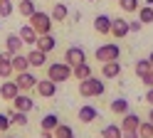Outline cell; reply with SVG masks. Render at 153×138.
<instances>
[{"label":"cell","instance_id":"cell-26","mask_svg":"<svg viewBox=\"0 0 153 138\" xmlns=\"http://www.w3.org/2000/svg\"><path fill=\"white\" fill-rule=\"evenodd\" d=\"M109 108H111V114L123 116V114H128V101H126V99H114Z\"/></svg>","mask_w":153,"mask_h":138},{"label":"cell","instance_id":"cell-43","mask_svg":"<svg viewBox=\"0 0 153 138\" xmlns=\"http://www.w3.org/2000/svg\"><path fill=\"white\" fill-rule=\"evenodd\" d=\"M146 5H151V7H153V0H146Z\"/></svg>","mask_w":153,"mask_h":138},{"label":"cell","instance_id":"cell-6","mask_svg":"<svg viewBox=\"0 0 153 138\" xmlns=\"http://www.w3.org/2000/svg\"><path fill=\"white\" fill-rule=\"evenodd\" d=\"M64 62L69 64V67H76V64L87 62V52H84V47H69L64 52Z\"/></svg>","mask_w":153,"mask_h":138},{"label":"cell","instance_id":"cell-27","mask_svg":"<svg viewBox=\"0 0 153 138\" xmlns=\"http://www.w3.org/2000/svg\"><path fill=\"white\" fill-rule=\"evenodd\" d=\"M138 20L143 25H153V7L151 5H141L138 7Z\"/></svg>","mask_w":153,"mask_h":138},{"label":"cell","instance_id":"cell-33","mask_svg":"<svg viewBox=\"0 0 153 138\" xmlns=\"http://www.w3.org/2000/svg\"><path fill=\"white\" fill-rule=\"evenodd\" d=\"M13 74V59L10 62H0V79H7Z\"/></svg>","mask_w":153,"mask_h":138},{"label":"cell","instance_id":"cell-25","mask_svg":"<svg viewBox=\"0 0 153 138\" xmlns=\"http://www.w3.org/2000/svg\"><path fill=\"white\" fill-rule=\"evenodd\" d=\"M101 138H123V131H121V126L109 123V126L101 128Z\"/></svg>","mask_w":153,"mask_h":138},{"label":"cell","instance_id":"cell-1","mask_svg":"<svg viewBox=\"0 0 153 138\" xmlns=\"http://www.w3.org/2000/svg\"><path fill=\"white\" fill-rule=\"evenodd\" d=\"M104 91H106V84L101 82L99 76H89V79H84V82H79V94L84 99H94V96H101Z\"/></svg>","mask_w":153,"mask_h":138},{"label":"cell","instance_id":"cell-19","mask_svg":"<svg viewBox=\"0 0 153 138\" xmlns=\"http://www.w3.org/2000/svg\"><path fill=\"white\" fill-rule=\"evenodd\" d=\"M94 72H91V67L87 64V62H82V64H76V67H72V76L76 79V82H84V79H89Z\"/></svg>","mask_w":153,"mask_h":138},{"label":"cell","instance_id":"cell-41","mask_svg":"<svg viewBox=\"0 0 153 138\" xmlns=\"http://www.w3.org/2000/svg\"><path fill=\"white\" fill-rule=\"evenodd\" d=\"M148 121H153V106H151V111H148Z\"/></svg>","mask_w":153,"mask_h":138},{"label":"cell","instance_id":"cell-9","mask_svg":"<svg viewBox=\"0 0 153 138\" xmlns=\"http://www.w3.org/2000/svg\"><path fill=\"white\" fill-rule=\"evenodd\" d=\"M128 32H131L128 20H123V17H114V20H111V35L116 37V39H123Z\"/></svg>","mask_w":153,"mask_h":138},{"label":"cell","instance_id":"cell-45","mask_svg":"<svg viewBox=\"0 0 153 138\" xmlns=\"http://www.w3.org/2000/svg\"><path fill=\"white\" fill-rule=\"evenodd\" d=\"M87 3H94V0H87Z\"/></svg>","mask_w":153,"mask_h":138},{"label":"cell","instance_id":"cell-40","mask_svg":"<svg viewBox=\"0 0 153 138\" xmlns=\"http://www.w3.org/2000/svg\"><path fill=\"white\" fill-rule=\"evenodd\" d=\"M42 138H54V131H42Z\"/></svg>","mask_w":153,"mask_h":138},{"label":"cell","instance_id":"cell-2","mask_svg":"<svg viewBox=\"0 0 153 138\" xmlns=\"http://www.w3.org/2000/svg\"><path fill=\"white\" fill-rule=\"evenodd\" d=\"M27 20H30V25L35 27V32H37V35H50V32H52V22H54V20H52L50 13L35 10V15H30Z\"/></svg>","mask_w":153,"mask_h":138},{"label":"cell","instance_id":"cell-37","mask_svg":"<svg viewBox=\"0 0 153 138\" xmlns=\"http://www.w3.org/2000/svg\"><path fill=\"white\" fill-rule=\"evenodd\" d=\"M10 59H13V54L7 52V49H5V52H0V62H10Z\"/></svg>","mask_w":153,"mask_h":138},{"label":"cell","instance_id":"cell-23","mask_svg":"<svg viewBox=\"0 0 153 138\" xmlns=\"http://www.w3.org/2000/svg\"><path fill=\"white\" fill-rule=\"evenodd\" d=\"M35 0H17V13H20L22 17H30V15H35Z\"/></svg>","mask_w":153,"mask_h":138},{"label":"cell","instance_id":"cell-28","mask_svg":"<svg viewBox=\"0 0 153 138\" xmlns=\"http://www.w3.org/2000/svg\"><path fill=\"white\" fill-rule=\"evenodd\" d=\"M151 69H153V67H151V62H148V59H138V62L133 64V72H136V76H138V79H141L143 74H148Z\"/></svg>","mask_w":153,"mask_h":138},{"label":"cell","instance_id":"cell-4","mask_svg":"<svg viewBox=\"0 0 153 138\" xmlns=\"http://www.w3.org/2000/svg\"><path fill=\"white\" fill-rule=\"evenodd\" d=\"M94 57H97V62H114V59L121 57V47H119L116 42H106V45L97 47Z\"/></svg>","mask_w":153,"mask_h":138},{"label":"cell","instance_id":"cell-10","mask_svg":"<svg viewBox=\"0 0 153 138\" xmlns=\"http://www.w3.org/2000/svg\"><path fill=\"white\" fill-rule=\"evenodd\" d=\"M94 32L97 35H111V17L109 15H97L94 17Z\"/></svg>","mask_w":153,"mask_h":138},{"label":"cell","instance_id":"cell-46","mask_svg":"<svg viewBox=\"0 0 153 138\" xmlns=\"http://www.w3.org/2000/svg\"><path fill=\"white\" fill-rule=\"evenodd\" d=\"M5 138H10V136H5Z\"/></svg>","mask_w":153,"mask_h":138},{"label":"cell","instance_id":"cell-39","mask_svg":"<svg viewBox=\"0 0 153 138\" xmlns=\"http://www.w3.org/2000/svg\"><path fill=\"white\" fill-rule=\"evenodd\" d=\"M146 101L153 106V86H148V91H146Z\"/></svg>","mask_w":153,"mask_h":138},{"label":"cell","instance_id":"cell-24","mask_svg":"<svg viewBox=\"0 0 153 138\" xmlns=\"http://www.w3.org/2000/svg\"><path fill=\"white\" fill-rule=\"evenodd\" d=\"M7 116H10V121L15 123V126H27V114L25 111H17V108H7Z\"/></svg>","mask_w":153,"mask_h":138},{"label":"cell","instance_id":"cell-8","mask_svg":"<svg viewBox=\"0 0 153 138\" xmlns=\"http://www.w3.org/2000/svg\"><path fill=\"white\" fill-rule=\"evenodd\" d=\"M37 94H40L42 99H52L54 94H57V82H52V79L50 76H47V79H37Z\"/></svg>","mask_w":153,"mask_h":138},{"label":"cell","instance_id":"cell-17","mask_svg":"<svg viewBox=\"0 0 153 138\" xmlns=\"http://www.w3.org/2000/svg\"><path fill=\"white\" fill-rule=\"evenodd\" d=\"M50 15H52L54 22H64V20L69 17V7H67L64 3H54L52 10H50Z\"/></svg>","mask_w":153,"mask_h":138},{"label":"cell","instance_id":"cell-38","mask_svg":"<svg viewBox=\"0 0 153 138\" xmlns=\"http://www.w3.org/2000/svg\"><path fill=\"white\" fill-rule=\"evenodd\" d=\"M123 138H141L138 131H123Z\"/></svg>","mask_w":153,"mask_h":138},{"label":"cell","instance_id":"cell-35","mask_svg":"<svg viewBox=\"0 0 153 138\" xmlns=\"http://www.w3.org/2000/svg\"><path fill=\"white\" fill-rule=\"evenodd\" d=\"M141 82L146 84V86H153V69H151L148 74H143V76H141Z\"/></svg>","mask_w":153,"mask_h":138},{"label":"cell","instance_id":"cell-44","mask_svg":"<svg viewBox=\"0 0 153 138\" xmlns=\"http://www.w3.org/2000/svg\"><path fill=\"white\" fill-rule=\"evenodd\" d=\"M111 3H119V0H111Z\"/></svg>","mask_w":153,"mask_h":138},{"label":"cell","instance_id":"cell-34","mask_svg":"<svg viewBox=\"0 0 153 138\" xmlns=\"http://www.w3.org/2000/svg\"><path fill=\"white\" fill-rule=\"evenodd\" d=\"M13 126V121H10V116H7V114H0V131H7V128H10Z\"/></svg>","mask_w":153,"mask_h":138},{"label":"cell","instance_id":"cell-21","mask_svg":"<svg viewBox=\"0 0 153 138\" xmlns=\"http://www.w3.org/2000/svg\"><path fill=\"white\" fill-rule=\"evenodd\" d=\"M30 69V62H27V54H13V72L20 74Z\"/></svg>","mask_w":153,"mask_h":138},{"label":"cell","instance_id":"cell-15","mask_svg":"<svg viewBox=\"0 0 153 138\" xmlns=\"http://www.w3.org/2000/svg\"><path fill=\"white\" fill-rule=\"evenodd\" d=\"M121 126V131H138V126H141V118H138V114H123V121L119 123Z\"/></svg>","mask_w":153,"mask_h":138},{"label":"cell","instance_id":"cell-11","mask_svg":"<svg viewBox=\"0 0 153 138\" xmlns=\"http://www.w3.org/2000/svg\"><path fill=\"white\" fill-rule=\"evenodd\" d=\"M27 62H30V67L40 69V67H45V64H47V52H42V49L32 47L30 52H27Z\"/></svg>","mask_w":153,"mask_h":138},{"label":"cell","instance_id":"cell-3","mask_svg":"<svg viewBox=\"0 0 153 138\" xmlns=\"http://www.w3.org/2000/svg\"><path fill=\"white\" fill-rule=\"evenodd\" d=\"M47 76L57 84L67 82V79H72V67L67 62H52V64H47Z\"/></svg>","mask_w":153,"mask_h":138},{"label":"cell","instance_id":"cell-30","mask_svg":"<svg viewBox=\"0 0 153 138\" xmlns=\"http://www.w3.org/2000/svg\"><path fill=\"white\" fill-rule=\"evenodd\" d=\"M119 7L123 10V13H138L141 3L138 0H119Z\"/></svg>","mask_w":153,"mask_h":138},{"label":"cell","instance_id":"cell-29","mask_svg":"<svg viewBox=\"0 0 153 138\" xmlns=\"http://www.w3.org/2000/svg\"><path fill=\"white\" fill-rule=\"evenodd\" d=\"M54 138H76V136H74V128H72V126L59 123V126L54 128Z\"/></svg>","mask_w":153,"mask_h":138},{"label":"cell","instance_id":"cell-16","mask_svg":"<svg viewBox=\"0 0 153 138\" xmlns=\"http://www.w3.org/2000/svg\"><path fill=\"white\" fill-rule=\"evenodd\" d=\"M17 94H20V86H17L15 82H3L0 84V96H3L5 101H13Z\"/></svg>","mask_w":153,"mask_h":138},{"label":"cell","instance_id":"cell-31","mask_svg":"<svg viewBox=\"0 0 153 138\" xmlns=\"http://www.w3.org/2000/svg\"><path fill=\"white\" fill-rule=\"evenodd\" d=\"M138 136H141V138H153V121H141Z\"/></svg>","mask_w":153,"mask_h":138},{"label":"cell","instance_id":"cell-20","mask_svg":"<svg viewBox=\"0 0 153 138\" xmlns=\"http://www.w3.org/2000/svg\"><path fill=\"white\" fill-rule=\"evenodd\" d=\"M35 47L42 49V52H52V49L57 47V39L52 35H40V37H37V42H35Z\"/></svg>","mask_w":153,"mask_h":138},{"label":"cell","instance_id":"cell-18","mask_svg":"<svg viewBox=\"0 0 153 138\" xmlns=\"http://www.w3.org/2000/svg\"><path fill=\"white\" fill-rule=\"evenodd\" d=\"M17 35L22 37V42H25V45H32V47H35V42H37V37H40V35L35 32V27H32L30 22H27V25H22V27H20V32H17Z\"/></svg>","mask_w":153,"mask_h":138},{"label":"cell","instance_id":"cell-36","mask_svg":"<svg viewBox=\"0 0 153 138\" xmlns=\"http://www.w3.org/2000/svg\"><path fill=\"white\" fill-rule=\"evenodd\" d=\"M128 27H131V32H141L143 22H141V20H136V22H128Z\"/></svg>","mask_w":153,"mask_h":138},{"label":"cell","instance_id":"cell-12","mask_svg":"<svg viewBox=\"0 0 153 138\" xmlns=\"http://www.w3.org/2000/svg\"><path fill=\"white\" fill-rule=\"evenodd\" d=\"M13 108H17V111H25V114H27V111H32V108H35V101H32L27 94L20 91V94L13 99Z\"/></svg>","mask_w":153,"mask_h":138},{"label":"cell","instance_id":"cell-13","mask_svg":"<svg viewBox=\"0 0 153 138\" xmlns=\"http://www.w3.org/2000/svg\"><path fill=\"white\" fill-rule=\"evenodd\" d=\"M22 45H25V42H22V37H20V35H15V32H10V35L5 37V49H7L10 54H20Z\"/></svg>","mask_w":153,"mask_h":138},{"label":"cell","instance_id":"cell-7","mask_svg":"<svg viewBox=\"0 0 153 138\" xmlns=\"http://www.w3.org/2000/svg\"><path fill=\"white\" fill-rule=\"evenodd\" d=\"M76 118H79L82 123H94V121H99V108L91 106V104H84V106H79V111H76Z\"/></svg>","mask_w":153,"mask_h":138},{"label":"cell","instance_id":"cell-42","mask_svg":"<svg viewBox=\"0 0 153 138\" xmlns=\"http://www.w3.org/2000/svg\"><path fill=\"white\" fill-rule=\"evenodd\" d=\"M148 62H151V67H153V52H151V54H148Z\"/></svg>","mask_w":153,"mask_h":138},{"label":"cell","instance_id":"cell-5","mask_svg":"<svg viewBox=\"0 0 153 138\" xmlns=\"http://www.w3.org/2000/svg\"><path fill=\"white\" fill-rule=\"evenodd\" d=\"M15 84L20 86V91H32V89L37 86V76L30 74V69H27V72L15 74Z\"/></svg>","mask_w":153,"mask_h":138},{"label":"cell","instance_id":"cell-32","mask_svg":"<svg viewBox=\"0 0 153 138\" xmlns=\"http://www.w3.org/2000/svg\"><path fill=\"white\" fill-rule=\"evenodd\" d=\"M13 15V0H0V17Z\"/></svg>","mask_w":153,"mask_h":138},{"label":"cell","instance_id":"cell-14","mask_svg":"<svg viewBox=\"0 0 153 138\" xmlns=\"http://www.w3.org/2000/svg\"><path fill=\"white\" fill-rule=\"evenodd\" d=\"M121 74V62L119 59H114V62H104V67H101V76L104 79H116Z\"/></svg>","mask_w":153,"mask_h":138},{"label":"cell","instance_id":"cell-22","mask_svg":"<svg viewBox=\"0 0 153 138\" xmlns=\"http://www.w3.org/2000/svg\"><path fill=\"white\" fill-rule=\"evenodd\" d=\"M40 126H42V131H54V128L59 126V116H57V114H45Z\"/></svg>","mask_w":153,"mask_h":138}]
</instances>
